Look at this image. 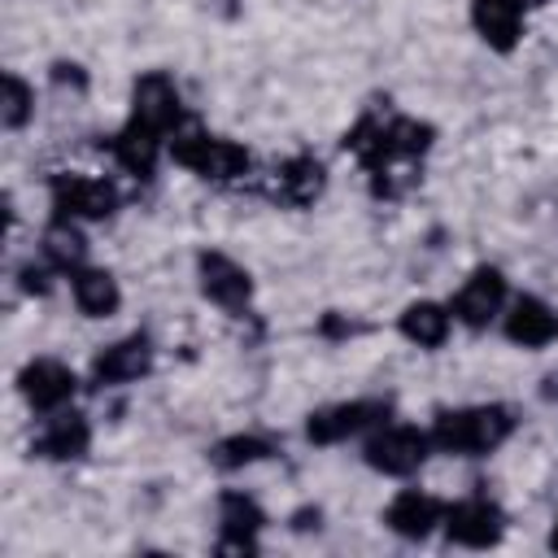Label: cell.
Segmentation results:
<instances>
[{"instance_id":"6da1fadb","label":"cell","mask_w":558,"mask_h":558,"mask_svg":"<svg viewBox=\"0 0 558 558\" xmlns=\"http://www.w3.org/2000/svg\"><path fill=\"white\" fill-rule=\"evenodd\" d=\"M514 418L501 405H471V410H445L432 427V445L440 453H458V458H480L488 449H497L510 436Z\"/></svg>"},{"instance_id":"7a4b0ae2","label":"cell","mask_w":558,"mask_h":558,"mask_svg":"<svg viewBox=\"0 0 558 558\" xmlns=\"http://www.w3.org/2000/svg\"><path fill=\"white\" fill-rule=\"evenodd\" d=\"M174 161L196 170L201 179H214V183H227V179H240L248 170V153L231 140H218V135H205V131H187L174 140Z\"/></svg>"},{"instance_id":"3957f363","label":"cell","mask_w":558,"mask_h":558,"mask_svg":"<svg viewBox=\"0 0 558 558\" xmlns=\"http://www.w3.org/2000/svg\"><path fill=\"white\" fill-rule=\"evenodd\" d=\"M432 449V436L418 427H384L366 440V462L384 475H414Z\"/></svg>"},{"instance_id":"277c9868","label":"cell","mask_w":558,"mask_h":558,"mask_svg":"<svg viewBox=\"0 0 558 558\" xmlns=\"http://www.w3.org/2000/svg\"><path fill=\"white\" fill-rule=\"evenodd\" d=\"M379 418H388V401H340V405H327V410L310 414L305 436L314 445H336V440H349V436L375 427Z\"/></svg>"},{"instance_id":"5b68a950","label":"cell","mask_w":558,"mask_h":558,"mask_svg":"<svg viewBox=\"0 0 558 558\" xmlns=\"http://www.w3.org/2000/svg\"><path fill=\"white\" fill-rule=\"evenodd\" d=\"M118 205V192L105 179H83V174H61L52 179V209L57 218H109Z\"/></svg>"},{"instance_id":"8992f818","label":"cell","mask_w":558,"mask_h":558,"mask_svg":"<svg viewBox=\"0 0 558 558\" xmlns=\"http://www.w3.org/2000/svg\"><path fill=\"white\" fill-rule=\"evenodd\" d=\"M506 305V279L493 266H480L453 296V318H462L466 327H488Z\"/></svg>"},{"instance_id":"52a82bcc","label":"cell","mask_w":558,"mask_h":558,"mask_svg":"<svg viewBox=\"0 0 558 558\" xmlns=\"http://www.w3.org/2000/svg\"><path fill=\"white\" fill-rule=\"evenodd\" d=\"M501 527H506L501 510H497L493 501H484V497L458 501V506L449 510V519H445V532H449V541H453V545H466V549H484V545H497V541H501Z\"/></svg>"},{"instance_id":"ba28073f","label":"cell","mask_w":558,"mask_h":558,"mask_svg":"<svg viewBox=\"0 0 558 558\" xmlns=\"http://www.w3.org/2000/svg\"><path fill=\"white\" fill-rule=\"evenodd\" d=\"M131 122L148 126L153 135H166L174 122H179V87L170 74H144L135 83V109H131Z\"/></svg>"},{"instance_id":"9c48e42d","label":"cell","mask_w":558,"mask_h":558,"mask_svg":"<svg viewBox=\"0 0 558 558\" xmlns=\"http://www.w3.org/2000/svg\"><path fill=\"white\" fill-rule=\"evenodd\" d=\"M201 292L222 310H244L253 283H248V270L235 266L227 253H201Z\"/></svg>"},{"instance_id":"30bf717a","label":"cell","mask_w":558,"mask_h":558,"mask_svg":"<svg viewBox=\"0 0 558 558\" xmlns=\"http://www.w3.org/2000/svg\"><path fill=\"white\" fill-rule=\"evenodd\" d=\"M148 366H153V344H148V336H126V340L109 344V349L92 362V379H96L100 388H113V384L140 379Z\"/></svg>"},{"instance_id":"8fae6325","label":"cell","mask_w":558,"mask_h":558,"mask_svg":"<svg viewBox=\"0 0 558 558\" xmlns=\"http://www.w3.org/2000/svg\"><path fill=\"white\" fill-rule=\"evenodd\" d=\"M17 388L35 410H61L74 397V371L52 357H39L17 375Z\"/></svg>"},{"instance_id":"7c38bea8","label":"cell","mask_w":558,"mask_h":558,"mask_svg":"<svg viewBox=\"0 0 558 558\" xmlns=\"http://www.w3.org/2000/svg\"><path fill=\"white\" fill-rule=\"evenodd\" d=\"M506 336L523 349H545L549 340H558V314L554 305H545L541 296H519L506 314Z\"/></svg>"},{"instance_id":"4fadbf2b","label":"cell","mask_w":558,"mask_h":558,"mask_svg":"<svg viewBox=\"0 0 558 558\" xmlns=\"http://www.w3.org/2000/svg\"><path fill=\"white\" fill-rule=\"evenodd\" d=\"M384 523H388L397 536H405V541H423V536L440 523V501L427 497V493H418V488L397 493L392 506L384 510Z\"/></svg>"},{"instance_id":"5bb4252c","label":"cell","mask_w":558,"mask_h":558,"mask_svg":"<svg viewBox=\"0 0 558 558\" xmlns=\"http://www.w3.org/2000/svg\"><path fill=\"white\" fill-rule=\"evenodd\" d=\"M471 22L493 48L506 52V48H514V39L523 31V0H475Z\"/></svg>"},{"instance_id":"9a60e30c","label":"cell","mask_w":558,"mask_h":558,"mask_svg":"<svg viewBox=\"0 0 558 558\" xmlns=\"http://www.w3.org/2000/svg\"><path fill=\"white\" fill-rule=\"evenodd\" d=\"M218 523H222V545H227V549H253V545H257V532H262V523H266V514L257 510L253 497L227 493L222 506H218Z\"/></svg>"},{"instance_id":"2e32d148","label":"cell","mask_w":558,"mask_h":558,"mask_svg":"<svg viewBox=\"0 0 558 558\" xmlns=\"http://www.w3.org/2000/svg\"><path fill=\"white\" fill-rule=\"evenodd\" d=\"M87 440H92V432H87L83 414H52L44 423V432L35 436V453H44V458H83Z\"/></svg>"},{"instance_id":"e0dca14e","label":"cell","mask_w":558,"mask_h":558,"mask_svg":"<svg viewBox=\"0 0 558 558\" xmlns=\"http://www.w3.org/2000/svg\"><path fill=\"white\" fill-rule=\"evenodd\" d=\"M157 144H161V135H153V131L140 126V122H126V131L113 140V157H118V166L131 170L135 179H148V174H153V161H157Z\"/></svg>"},{"instance_id":"ac0fdd59","label":"cell","mask_w":558,"mask_h":558,"mask_svg":"<svg viewBox=\"0 0 558 558\" xmlns=\"http://www.w3.org/2000/svg\"><path fill=\"white\" fill-rule=\"evenodd\" d=\"M118 283L105 270H74V305L87 318H109L118 310Z\"/></svg>"},{"instance_id":"d6986e66","label":"cell","mask_w":558,"mask_h":558,"mask_svg":"<svg viewBox=\"0 0 558 558\" xmlns=\"http://www.w3.org/2000/svg\"><path fill=\"white\" fill-rule=\"evenodd\" d=\"M401 336L414 340L418 349H436V344H445V336H449V314H445L440 305H432V301H414V305L401 314Z\"/></svg>"},{"instance_id":"ffe728a7","label":"cell","mask_w":558,"mask_h":558,"mask_svg":"<svg viewBox=\"0 0 558 558\" xmlns=\"http://www.w3.org/2000/svg\"><path fill=\"white\" fill-rule=\"evenodd\" d=\"M275 192H279L283 201H292V205H310V201L323 192V166H318L314 157H296V161H288V166L279 170Z\"/></svg>"},{"instance_id":"44dd1931","label":"cell","mask_w":558,"mask_h":558,"mask_svg":"<svg viewBox=\"0 0 558 558\" xmlns=\"http://www.w3.org/2000/svg\"><path fill=\"white\" fill-rule=\"evenodd\" d=\"M44 257H48L52 266H61V270L78 266V262H83V235H78L65 218H57V222L48 227V235H44Z\"/></svg>"},{"instance_id":"7402d4cb","label":"cell","mask_w":558,"mask_h":558,"mask_svg":"<svg viewBox=\"0 0 558 558\" xmlns=\"http://www.w3.org/2000/svg\"><path fill=\"white\" fill-rule=\"evenodd\" d=\"M262 458H270V440H262V436H231L214 449V466H222V471H240Z\"/></svg>"},{"instance_id":"603a6c76","label":"cell","mask_w":558,"mask_h":558,"mask_svg":"<svg viewBox=\"0 0 558 558\" xmlns=\"http://www.w3.org/2000/svg\"><path fill=\"white\" fill-rule=\"evenodd\" d=\"M31 109H35V92H31L17 74H4V100H0V118H4V126L17 131V126L31 118Z\"/></svg>"},{"instance_id":"cb8c5ba5","label":"cell","mask_w":558,"mask_h":558,"mask_svg":"<svg viewBox=\"0 0 558 558\" xmlns=\"http://www.w3.org/2000/svg\"><path fill=\"white\" fill-rule=\"evenodd\" d=\"M541 397H545V401H558V371H554V375H545V384H541Z\"/></svg>"},{"instance_id":"d4e9b609","label":"cell","mask_w":558,"mask_h":558,"mask_svg":"<svg viewBox=\"0 0 558 558\" xmlns=\"http://www.w3.org/2000/svg\"><path fill=\"white\" fill-rule=\"evenodd\" d=\"M549 545H554V549H558V527H554V536H549Z\"/></svg>"}]
</instances>
